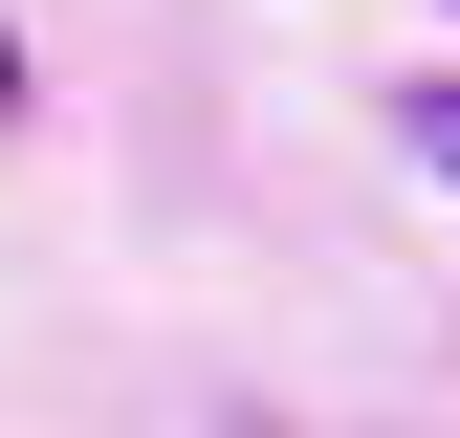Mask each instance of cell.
I'll return each mask as SVG.
<instances>
[{"label":"cell","mask_w":460,"mask_h":438,"mask_svg":"<svg viewBox=\"0 0 460 438\" xmlns=\"http://www.w3.org/2000/svg\"><path fill=\"white\" fill-rule=\"evenodd\" d=\"M394 153H417V176L460 197V88H394Z\"/></svg>","instance_id":"6da1fadb"},{"label":"cell","mask_w":460,"mask_h":438,"mask_svg":"<svg viewBox=\"0 0 460 438\" xmlns=\"http://www.w3.org/2000/svg\"><path fill=\"white\" fill-rule=\"evenodd\" d=\"M0 110H22V44H0Z\"/></svg>","instance_id":"7a4b0ae2"}]
</instances>
